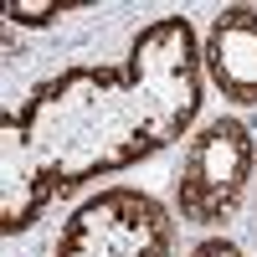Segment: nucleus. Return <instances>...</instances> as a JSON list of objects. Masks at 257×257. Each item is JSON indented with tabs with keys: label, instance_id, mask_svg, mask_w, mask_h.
Here are the masks:
<instances>
[{
	"label": "nucleus",
	"instance_id": "obj_1",
	"mask_svg": "<svg viewBox=\"0 0 257 257\" xmlns=\"http://www.w3.org/2000/svg\"><path fill=\"white\" fill-rule=\"evenodd\" d=\"M201 41L185 16H160L118 67H67L6 108L0 231H31L57 196L180 144L201 113Z\"/></svg>",
	"mask_w": 257,
	"mask_h": 257
},
{
	"label": "nucleus",
	"instance_id": "obj_2",
	"mask_svg": "<svg viewBox=\"0 0 257 257\" xmlns=\"http://www.w3.org/2000/svg\"><path fill=\"white\" fill-rule=\"evenodd\" d=\"M52 257H175V216L139 185H103L72 206Z\"/></svg>",
	"mask_w": 257,
	"mask_h": 257
},
{
	"label": "nucleus",
	"instance_id": "obj_3",
	"mask_svg": "<svg viewBox=\"0 0 257 257\" xmlns=\"http://www.w3.org/2000/svg\"><path fill=\"white\" fill-rule=\"evenodd\" d=\"M257 165V134L242 118H211L196 139H185L180 175H175V211L190 226H216L231 221L242 190Z\"/></svg>",
	"mask_w": 257,
	"mask_h": 257
},
{
	"label": "nucleus",
	"instance_id": "obj_4",
	"mask_svg": "<svg viewBox=\"0 0 257 257\" xmlns=\"http://www.w3.org/2000/svg\"><path fill=\"white\" fill-rule=\"evenodd\" d=\"M201 67L221 98L252 108L257 103V6H226L211 21Z\"/></svg>",
	"mask_w": 257,
	"mask_h": 257
},
{
	"label": "nucleus",
	"instance_id": "obj_5",
	"mask_svg": "<svg viewBox=\"0 0 257 257\" xmlns=\"http://www.w3.org/2000/svg\"><path fill=\"white\" fill-rule=\"evenodd\" d=\"M72 11H82V6H57V0H41V6H26V0H11V6H6V16L16 21V26H52V21L72 16Z\"/></svg>",
	"mask_w": 257,
	"mask_h": 257
},
{
	"label": "nucleus",
	"instance_id": "obj_6",
	"mask_svg": "<svg viewBox=\"0 0 257 257\" xmlns=\"http://www.w3.org/2000/svg\"><path fill=\"white\" fill-rule=\"evenodd\" d=\"M190 257H247V252L237 242H226V237H206V242L190 247Z\"/></svg>",
	"mask_w": 257,
	"mask_h": 257
}]
</instances>
